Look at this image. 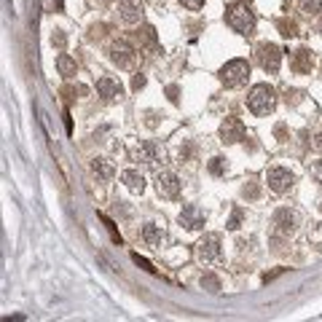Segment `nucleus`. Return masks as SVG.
Masks as SVG:
<instances>
[{
  "label": "nucleus",
  "instance_id": "4",
  "mask_svg": "<svg viewBox=\"0 0 322 322\" xmlns=\"http://www.w3.org/2000/svg\"><path fill=\"white\" fill-rule=\"evenodd\" d=\"M132 161H142V164H164L167 161V150H164V145L161 142H153V140H148V142H140V145H134L132 150Z\"/></svg>",
  "mask_w": 322,
  "mask_h": 322
},
{
  "label": "nucleus",
  "instance_id": "8",
  "mask_svg": "<svg viewBox=\"0 0 322 322\" xmlns=\"http://www.w3.org/2000/svg\"><path fill=\"white\" fill-rule=\"evenodd\" d=\"M156 191L164 199H177V196H180V191H183V183H180V177H177L175 172L161 169V172H156Z\"/></svg>",
  "mask_w": 322,
  "mask_h": 322
},
{
  "label": "nucleus",
  "instance_id": "10",
  "mask_svg": "<svg viewBox=\"0 0 322 322\" xmlns=\"http://www.w3.org/2000/svg\"><path fill=\"white\" fill-rule=\"evenodd\" d=\"M266 183H269V188L274 193H285L295 183V175L290 172V169H285V167H271L266 172Z\"/></svg>",
  "mask_w": 322,
  "mask_h": 322
},
{
  "label": "nucleus",
  "instance_id": "26",
  "mask_svg": "<svg viewBox=\"0 0 322 322\" xmlns=\"http://www.w3.org/2000/svg\"><path fill=\"white\" fill-rule=\"evenodd\" d=\"M242 193H244L247 199H258V193H260V191H258V185H252V183H250V185H244V188H242Z\"/></svg>",
  "mask_w": 322,
  "mask_h": 322
},
{
  "label": "nucleus",
  "instance_id": "34",
  "mask_svg": "<svg viewBox=\"0 0 322 322\" xmlns=\"http://www.w3.org/2000/svg\"><path fill=\"white\" fill-rule=\"evenodd\" d=\"M314 145H317V148L322 150V134H319V137H317V142H314Z\"/></svg>",
  "mask_w": 322,
  "mask_h": 322
},
{
  "label": "nucleus",
  "instance_id": "1",
  "mask_svg": "<svg viewBox=\"0 0 322 322\" xmlns=\"http://www.w3.org/2000/svg\"><path fill=\"white\" fill-rule=\"evenodd\" d=\"M247 108L255 116H269L277 108V89L269 83H255L247 94Z\"/></svg>",
  "mask_w": 322,
  "mask_h": 322
},
{
  "label": "nucleus",
  "instance_id": "5",
  "mask_svg": "<svg viewBox=\"0 0 322 322\" xmlns=\"http://www.w3.org/2000/svg\"><path fill=\"white\" fill-rule=\"evenodd\" d=\"M295 228H298V215L287 207H279L274 215H271V231L277 236H293Z\"/></svg>",
  "mask_w": 322,
  "mask_h": 322
},
{
  "label": "nucleus",
  "instance_id": "17",
  "mask_svg": "<svg viewBox=\"0 0 322 322\" xmlns=\"http://www.w3.org/2000/svg\"><path fill=\"white\" fill-rule=\"evenodd\" d=\"M142 242H145L148 247H161V242H164V231H161V226H156V223H145V226H142Z\"/></svg>",
  "mask_w": 322,
  "mask_h": 322
},
{
  "label": "nucleus",
  "instance_id": "25",
  "mask_svg": "<svg viewBox=\"0 0 322 322\" xmlns=\"http://www.w3.org/2000/svg\"><path fill=\"white\" fill-rule=\"evenodd\" d=\"M223 169H226L223 158H212V161H209V172H212V175H223Z\"/></svg>",
  "mask_w": 322,
  "mask_h": 322
},
{
  "label": "nucleus",
  "instance_id": "11",
  "mask_svg": "<svg viewBox=\"0 0 322 322\" xmlns=\"http://www.w3.org/2000/svg\"><path fill=\"white\" fill-rule=\"evenodd\" d=\"M177 220H180V226L188 228V231H199V228H204L207 215H204V209H201V207L188 204V207H183V212H180Z\"/></svg>",
  "mask_w": 322,
  "mask_h": 322
},
{
  "label": "nucleus",
  "instance_id": "22",
  "mask_svg": "<svg viewBox=\"0 0 322 322\" xmlns=\"http://www.w3.org/2000/svg\"><path fill=\"white\" fill-rule=\"evenodd\" d=\"M242 207H234V212H231V218H228V223H226V228H231V231H236L239 228V223H242Z\"/></svg>",
  "mask_w": 322,
  "mask_h": 322
},
{
  "label": "nucleus",
  "instance_id": "3",
  "mask_svg": "<svg viewBox=\"0 0 322 322\" xmlns=\"http://www.w3.org/2000/svg\"><path fill=\"white\" fill-rule=\"evenodd\" d=\"M220 83L228 89H236L242 86V83H247L250 78V62L247 59H228V62L220 67Z\"/></svg>",
  "mask_w": 322,
  "mask_h": 322
},
{
  "label": "nucleus",
  "instance_id": "35",
  "mask_svg": "<svg viewBox=\"0 0 322 322\" xmlns=\"http://www.w3.org/2000/svg\"><path fill=\"white\" fill-rule=\"evenodd\" d=\"M319 32H322V19H319Z\"/></svg>",
  "mask_w": 322,
  "mask_h": 322
},
{
  "label": "nucleus",
  "instance_id": "33",
  "mask_svg": "<svg viewBox=\"0 0 322 322\" xmlns=\"http://www.w3.org/2000/svg\"><path fill=\"white\" fill-rule=\"evenodd\" d=\"M169 97H172V102H177V89L169 86Z\"/></svg>",
  "mask_w": 322,
  "mask_h": 322
},
{
  "label": "nucleus",
  "instance_id": "19",
  "mask_svg": "<svg viewBox=\"0 0 322 322\" xmlns=\"http://www.w3.org/2000/svg\"><path fill=\"white\" fill-rule=\"evenodd\" d=\"M57 70H59V75H65V78H75L78 67H75V59H73V57L59 54V57H57Z\"/></svg>",
  "mask_w": 322,
  "mask_h": 322
},
{
  "label": "nucleus",
  "instance_id": "21",
  "mask_svg": "<svg viewBox=\"0 0 322 322\" xmlns=\"http://www.w3.org/2000/svg\"><path fill=\"white\" fill-rule=\"evenodd\" d=\"M201 287H204L207 293H220V279L212 274H204L201 277Z\"/></svg>",
  "mask_w": 322,
  "mask_h": 322
},
{
  "label": "nucleus",
  "instance_id": "12",
  "mask_svg": "<svg viewBox=\"0 0 322 322\" xmlns=\"http://www.w3.org/2000/svg\"><path fill=\"white\" fill-rule=\"evenodd\" d=\"M142 14H145L142 0H118V16H121V22L137 24L142 19Z\"/></svg>",
  "mask_w": 322,
  "mask_h": 322
},
{
  "label": "nucleus",
  "instance_id": "2",
  "mask_svg": "<svg viewBox=\"0 0 322 322\" xmlns=\"http://www.w3.org/2000/svg\"><path fill=\"white\" fill-rule=\"evenodd\" d=\"M226 22L228 27L236 30L239 35H250L255 30V14L247 8V3H231L226 8Z\"/></svg>",
  "mask_w": 322,
  "mask_h": 322
},
{
  "label": "nucleus",
  "instance_id": "23",
  "mask_svg": "<svg viewBox=\"0 0 322 322\" xmlns=\"http://www.w3.org/2000/svg\"><path fill=\"white\" fill-rule=\"evenodd\" d=\"M301 11H306V14L322 11V0H301Z\"/></svg>",
  "mask_w": 322,
  "mask_h": 322
},
{
  "label": "nucleus",
  "instance_id": "9",
  "mask_svg": "<svg viewBox=\"0 0 322 322\" xmlns=\"http://www.w3.org/2000/svg\"><path fill=\"white\" fill-rule=\"evenodd\" d=\"M108 54H110V59H113V65H118V67H132L134 59H137V51L132 48V43L129 40H121V38L110 43Z\"/></svg>",
  "mask_w": 322,
  "mask_h": 322
},
{
  "label": "nucleus",
  "instance_id": "18",
  "mask_svg": "<svg viewBox=\"0 0 322 322\" xmlns=\"http://www.w3.org/2000/svg\"><path fill=\"white\" fill-rule=\"evenodd\" d=\"M91 172L97 175V180H110L113 177V164L108 158H91Z\"/></svg>",
  "mask_w": 322,
  "mask_h": 322
},
{
  "label": "nucleus",
  "instance_id": "30",
  "mask_svg": "<svg viewBox=\"0 0 322 322\" xmlns=\"http://www.w3.org/2000/svg\"><path fill=\"white\" fill-rule=\"evenodd\" d=\"M51 43H57L59 48H62V46H65V35H62V32H59V30H57V35L51 38Z\"/></svg>",
  "mask_w": 322,
  "mask_h": 322
},
{
  "label": "nucleus",
  "instance_id": "24",
  "mask_svg": "<svg viewBox=\"0 0 322 322\" xmlns=\"http://www.w3.org/2000/svg\"><path fill=\"white\" fill-rule=\"evenodd\" d=\"M99 218H102V223L108 226V231H110V236H113V242H116V244H121V234H118L116 223H113V220H110V218H105V215H99Z\"/></svg>",
  "mask_w": 322,
  "mask_h": 322
},
{
  "label": "nucleus",
  "instance_id": "31",
  "mask_svg": "<svg viewBox=\"0 0 322 322\" xmlns=\"http://www.w3.org/2000/svg\"><path fill=\"white\" fill-rule=\"evenodd\" d=\"M65 129H67V134H73V121H70V113L65 110Z\"/></svg>",
  "mask_w": 322,
  "mask_h": 322
},
{
  "label": "nucleus",
  "instance_id": "14",
  "mask_svg": "<svg viewBox=\"0 0 322 322\" xmlns=\"http://www.w3.org/2000/svg\"><path fill=\"white\" fill-rule=\"evenodd\" d=\"M97 91H99V97H105V99H121V94H124L121 83L113 81V78H108V75L97 81Z\"/></svg>",
  "mask_w": 322,
  "mask_h": 322
},
{
  "label": "nucleus",
  "instance_id": "6",
  "mask_svg": "<svg viewBox=\"0 0 322 322\" xmlns=\"http://www.w3.org/2000/svg\"><path fill=\"white\" fill-rule=\"evenodd\" d=\"M255 57H258V65L263 67L266 73H277L279 65H282V51H279L277 43H258L255 48Z\"/></svg>",
  "mask_w": 322,
  "mask_h": 322
},
{
  "label": "nucleus",
  "instance_id": "32",
  "mask_svg": "<svg viewBox=\"0 0 322 322\" xmlns=\"http://www.w3.org/2000/svg\"><path fill=\"white\" fill-rule=\"evenodd\" d=\"M311 172H314V177H317V180L322 183V161H317V164H314V169H311Z\"/></svg>",
  "mask_w": 322,
  "mask_h": 322
},
{
  "label": "nucleus",
  "instance_id": "16",
  "mask_svg": "<svg viewBox=\"0 0 322 322\" xmlns=\"http://www.w3.org/2000/svg\"><path fill=\"white\" fill-rule=\"evenodd\" d=\"M293 70L295 73H311V67H314V57H311L309 48H301V51L293 54Z\"/></svg>",
  "mask_w": 322,
  "mask_h": 322
},
{
  "label": "nucleus",
  "instance_id": "15",
  "mask_svg": "<svg viewBox=\"0 0 322 322\" xmlns=\"http://www.w3.org/2000/svg\"><path fill=\"white\" fill-rule=\"evenodd\" d=\"M121 183L132 193H142V191H145V177H142V172H137V169H124V172H121Z\"/></svg>",
  "mask_w": 322,
  "mask_h": 322
},
{
  "label": "nucleus",
  "instance_id": "29",
  "mask_svg": "<svg viewBox=\"0 0 322 322\" xmlns=\"http://www.w3.org/2000/svg\"><path fill=\"white\" fill-rule=\"evenodd\" d=\"M132 258H134V263H137V266H142V269H145V271H156V269L150 266V263H148L145 258H140V255H132Z\"/></svg>",
  "mask_w": 322,
  "mask_h": 322
},
{
  "label": "nucleus",
  "instance_id": "7",
  "mask_svg": "<svg viewBox=\"0 0 322 322\" xmlns=\"http://www.w3.org/2000/svg\"><path fill=\"white\" fill-rule=\"evenodd\" d=\"M220 258V236L218 234H204L196 242V260L199 263H215Z\"/></svg>",
  "mask_w": 322,
  "mask_h": 322
},
{
  "label": "nucleus",
  "instance_id": "27",
  "mask_svg": "<svg viewBox=\"0 0 322 322\" xmlns=\"http://www.w3.org/2000/svg\"><path fill=\"white\" fill-rule=\"evenodd\" d=\"M180 3L188 8V11H199V8L204 6V0H180Z\"/></svg>",
  "mask_w": 322,
  "mask_h": 322
},
{
  "label": "nucleus",
  "instance_id": "13",
  "mask_svg": "<svg viewBox=\"0 0 322 322\" xmlns=\"http://www.w3.org/2000/svg\"><path fill=\"white\" fill-rule=\"evenodd\" d=\"M220 137H223V142H239V140H244L242 121H236V118H226V124L220 126Z\"/></svg>",
  "mask_w": 322,
  "mask_h": 322
},
{
  "label": "nucleus",
  "instance_id": "28",
  "mask_svg": "<svg viewBox=\"0 0 322 322\" xmlns=\"http://www.w3.org/2000/svg\"><path fill=\"white\" fill-rule=\"evenodd\" d=\"M142 86H145V75L137 73V75H134V81H132V89H134V91H140Z\"/></svg>",
  "mask_w": 322,
  "mask_h": 322
},
{
  "label": "nucleus",
  "instance_id": "20",
  "mask_svg": "<svg viewBox=\"0 0 322 322\" xmlns=\"http://www.w3.org/2000/svg\"><path fill=\"white\" fill-rule=\"evenodd\" d=\"M134 38L140 40V46H156V30L153 27H142L134 32Z\"/></svg>",
  "mask_w": 322,
  "mask_h": 322
}]
</instances>
